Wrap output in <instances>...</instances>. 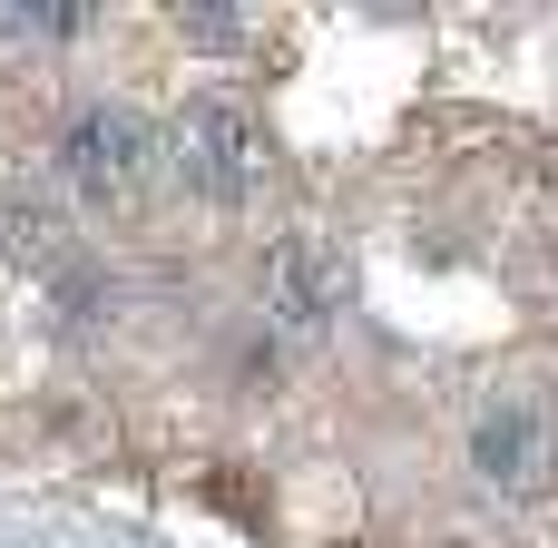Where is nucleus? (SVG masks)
<instances>
[{"mask_svg": "<svg viewBox=\"0 0 558 548\" xmlns=\"http://www.w3.org/2000/svg\"><path fill=\"white\" fill-rule=\"evenodd\" d=\"M157 167H167L177 186L216 196V206H245V196L265 186L275 147H265V118H255L245 98H186V108L167 118V137H157Z\"/></svg>", "mask_w": 558, "mask_h": 548, "instance_id": "1", "label": "nucleus"}, {"mask_svg": "<svg viewBox=\"0 0 558 548\" xmlns=\"http://www.w3.org/2000/svg\"><path fill=\"white\" fill-rule=\"evenodd\" d=\"M59 176H69V196L78 206H137L147 186H157V137H147V118H128V108H78L69 118V137H59Z\"/></svg>", "mask_w": 558, "mask_h": 548, "instance_id": "2", "label": "nucleus"}, {"mask_svg": "<svg viewBox=\"0 0 558 548\" xmlns=\"http://www.w3.org/2000/svg\"><path fill=\"white\" fill-rule=\"evenodd\" d=\"M177 29H186L196 49H245V39H255L245 10H177Z\"/></svg>", "mask_w": 558, "mask_h": 548, "instance_id": "6", "label": "nucleus"}, {"mask_svg": "<svg viewBox=\"0 0 558 548\" xmlns=\"http://www.w3.org/2000/svg\"><path fill=\"white\" fill-rule=\"evenodd\" d=\"M0 255L29 265V275H59V265H69V216H59V196H49L39 176L0 186Z\"/></svg>", "mask_w": 558, "mask_h": 548, "instance_id": "4", "label": "nucleus"}, {"mask_svg": "<svg viewBox=\"0 0 558 548\" xmlns=\"http://www.w3.org/2000/svg\"><path fill=\"white\" fill-rule=\"evenodd\" d=\"M265 314L294 324V333H324V324L343 314V255H333L324 235H284V245H265Z\"/></svg>", "mask_w": 558, "mask_h": 548, "instance_id": "3", "label": "nucleus"}, {"mask_svg": "<svg viewBox=\"0 0 558 548\" xmlns=\"http://www.w3.org/2000/svg\"><path fill=\"white\" fill-rule=\"evenodd\" d=\"M471 461H481V480H490V490L530 500V490H539V471H549V431H539L530 412H490V422L471 431Z\"/></svg>", "mask_w": 558, "mask_h": 548, "instance_id": "5", "label": "nucleus"}]
</instances>
